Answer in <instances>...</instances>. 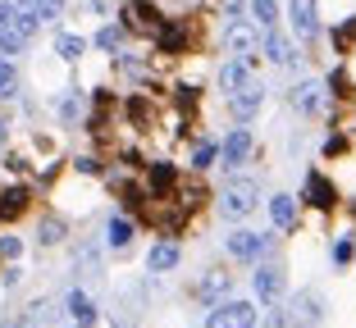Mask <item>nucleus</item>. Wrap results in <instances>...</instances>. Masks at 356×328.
<instances>
[{
  "label": "nucleus",
  "instance_id": "aec40b11",
  "mask_svg": "<svg viewBox=\"0 0 356 328\" xmlns=\"http://www.w3.org/2000/svg\"><path fill=\"white\" fill-rule=\"evenodd\" d=\"M64 315H69V324H92L96 328L101 306H96V297L87 287H69V292H64Z\"/></svg>",
  "mask_w": 356,
  "mask_h": 328
},
{
  "label": "nucleus",
  "instance_id": "c9c22d12",
  "mask_svg": "<svg viewBox=\"0 0 356 328\" xmlns=\"http://www.w3.org/2000/svg\"><path fill=\"white\" fill-rule=\"evenodd\" d=\"M329 255H334V265L338 269H343V265H352V255H356V242H352V237H334V251H329Z\"/></svg>",
  "mask_w": 356,
  "mask_h": 328
},
{
  "label": "nucleus",
  "instance_id": "0eeeda50",
  "mask_svg": "<svg viewBox=\"0 0 356 328\" xmlns=\"http://www.w3.org/2000/svg\"><path fill=\"white\" fill-rule=\"evenodd\" d=\"M224 51L242 55V60H261V28H256L252 19L224 23Z\"/></svg>",
  "mask_w": 356,
  "mask_h": 328
},
{
  "label": "nucleus",
  "instance_id": "39448f33",
  "mask_svg": "<svg viewBox=\"0 0 356 328\" xmlns=\"http://www.w3.org/2000/svg\"><path fill=\"white\" fill-rule=\"evenodd\" d=\"M256 315H261V310H256L252 301L224 297L220 306L206 310V328H256Z\"/></svg>",
  "mask_w": 356,
  "mask_h": 328
},
{
  "label": "nucleus",
  "instance_id": "4468645a",
  "mask_svg": "<svg viewBox=\"0 0 356 328\" xmlns=\"http://www.w3.org/2000/svg\"><path fill=\"white\" fill-rule=\"evenodd\" d=\"M329 105H334V96H329L325 83H315V78H306V83L293 87V110H302V114H329Z\"/></svg>",
  "mask_w": 356,
  "mask_h": 328
},
{
  "label": "nucleus",
  "instance_id": "f257e3e1",
  "mask_svg": "<svg viewBox=\"0 0 356 328\" xmlns=\"http://www.w3.org/2000/svg\"><path fill=\"white\" fill-rule=\"evenodd\" d=\"M215 201H220V214L229 223H242L247 214H256V205H261V182L233 173V178L220 187V196H215Z\"/></svg>",
  "mask_w": 356,
  "mask_h": 328
},
{
  "label": "nucleus",
  "instance_id": "393cba45",
  "mask_svg": "<svg viewBox=\"0 0 356 328\" xmlns=\"http://www.w3.org/2000/svg\"><path fill=\"white\" fill-rule=\"evenodd\" d=\"M265 205H270V223L279 228V233H293V228H297V196H288V191H274Z\"/></svg>",
  "mask_w": 356,
  "mask_h": 328
},
{
  "label": "nucleus",
  "instance_id": "c85d7f7f",
  "mask_svg": "<svg viewBox=\"0 0 356 328\" xmlns=\"http://www.w3.org/2000/svg\"><path fill=\"white\" fill-rule=\"evenodd\" d=\"M28 10L42 19V28H55V23L64 19V10H69V0H32Z\"/></svg>",
  "mask_w": 356,
  "mask_h": 328
},
{
  "label": "nucleus",
  "instance_id": "ea45409f",
  "mask_svg": "<svg viewBox=\"0 0 356 328\" xmlns=\"http://www.w3.org/2000/svg\"><path fill=\"white\" fill-rule=\"evenodd\" d=\"M334 155H347V137L343 132H329L325 137V159H334Z\"/></svg>",
  "mask_w": 356,
  "mask_h": 328
},
{
  "label": "nucleus",
  "instance_id": "5701e85b",
  "mask_svg": "<svg viewBox=\"0 0 356 328\" xmlns=\"http://www.w3.org/2000/svg\"><path fill=\"white\" fill-rule=\"evenodd\" d=\"M87 42H92V46H96L101 55H119V51L128 46V28H124L119 19H105L101 28H96L92 37H87Z\"/></svg>",
  "mask_w": 356,
  "mask_h": 328
},
{
  "label": "nucleus",
  "instance_id": "79ce46f5",
  "mask_svg": "<svg viewBox=\"0 0 356 328\" xmlns=\"http://www.w3.org/2000/svg\"><path fill=\"white\" fill-rule=\"evenodd\" d=\"M0 328H32V324H28V315H5Z\"/></svg>",
  "mask_w": 356,
  "mask_h": 328
},
{
  "label": "nucleus",
  "instance_id": "ddd939ff",
  "mask_svg": "<svg viewBox=\"0 0 356 328\" xmlns=\"http://www.w3.org/2000/svg\"><path fill=\"white\" fill-rule=\"evenodd\" d=\"M137 242V219L124 210H115L110 219H105V251H115V255H128Z\"/></svg>",
  "mask_w": 356,
  "mask_h": 328
},
{
  "label": "nucleus",
  "instance_id": "58836bf2",
  "mask_svg": "<svg viewBox=\"0 0 356 328\" xmlns=\"http://www.w3.org/2000/svg\"><path fill=\"white\" fill-rule=\"evenodd\" d=\"M220 14H224V23L247 19V0H220Z\"/></svg>",
  "mask_w": 356,
  "mask_h": 328
},
{
  "label": "nucleus",
  "instance_id": "cd10ccee",
  "mask_svg": "<svg viewBox=\"0 0 356 328\" xmlns=\"http://www.w3.org/2000/svg\"><path fill=\"white\" fill-rule=\"evenodd\" d=\"M215 159H220V141L215 137H197L192 141V173H206Z\"/></svg>",
  "mask_w": 356,
  "mask_h": 328
},
{
  "label": "nucleus",
  "instance_id": "de8ad7c7",
  "mask_svg": "<svg viewBox=\"0 0 356 328\" xmlns=\"http://www.w3.org/2000/svg\"><path fill=\"white\" fill-rule=\"evenodd\" d=\"M0 269H5V260H0Z\"/></svg>",
  "mask_w": 356,
  "mask_h": 328
},
{
  "label": "nucleus",
  "instance_id": "7ed1b4c3",
  "mask_svg": "<svg viewBox=\"0 0 356 328\" xmlns=\"http://www.w3.org/2000/svg\"><path fill=\"white\" fill-rule=\"evenodd\" d=\"M274 246L270 233H252V228H233L229 237H224V251H229V260H238V265H256V260H265Z\"/></svg>",
  "mask_w": 356,
  "mask_h": 328
},
{
  "label": "nucleus",
  "instance_id": "bb28decb",
  "mask_svg": "<svg viewBox=\"0 0 356 328\" xmlns=\"http://www.w3.org/2000/svg\"><path fill=\"white\" fill-rule=\"evenodd\" d=\"M247 19H252L256 23V28H279V19H283V14H279V0H247Z\"/></svg>",
  "mask_w": 356,
  "mask_h": 328
},
{
  "label": "nucleus",
  "instance_id": "37998d69",
  "mask_svg": "<svg viewBox=\"0 0 356 328\" xmlns=\"http://www.w3.org/2000/svg\"><path fill=\"white\" fill-rule=\"evenodd\" d=\"M5 150H10V119L0 114V155H5Z\"/></svg>",
  "mask_w": 356,
  "mask_h": 328
},
{
  "label": "nucleus",
  "instance_id": "4c0bfd02",
  "mask_svg": "<svg viewBox=\"0 0 356 328\" xmlns=\"http://www.w3.org/2000/svg\"><path fill=\"white\" fill-rule=\"evenodd\" d=\"M261 328H293V324H288V310H279V301L265 306V324Z\"/></svg>",
  "mask_w": 356,
  "mask_h": 328
},
{
  "label": "nucleus",
  "instance_id": "c756f323",
  "mask_svg": "<svg viewBox=\"0 0 356 328\" xmlns=\"http://www.w3.org/2000/svg\"><path fill=\"white\" fill-rule=\"evenodd\" d=\"M14 96H19V64L0 55V105L14 101Z\"/></svg>",
  "mask_w": 356,
  "mask_h": 328
},
{
  "label": "nucleus",
  "instance_id": "b1692460",
  "mask_svg": "<svg viewBox=\"0 0 356 328\" xmlns=\"http://www.w3.org/2000/svg\"><path fill=\"white\" fill-rule=\"evenodd\" d=\"M51 51H55V60H60V64H78L87 51H92V42H87L83 32H64L60 28V32H55V42H51Z\"/></svg>",
  "mask_w": 356,
  "mask_h": 328
},
{
  "label": "nucleus",
  "instance_id": "412c9836",
  "mask_svg": "<svg viewBox=\"0 0 356 328\" xmlns=\"http://www.w3.org/2000/svg\"><path fill=\"white\" fill-rule=\"evenodd\" d=\"M252 69H256V60H242V55H229V60L215 69V83H220V92L224 96H233L238 87H247L252 83Z\"/></svg>",
  "mask_w": 356,
  "mask_h": 328
},
{
  "label": "nucleus",
  "instance_id": "dca6fc26",
  "mask_svg": "<svg viewBox=\"0 0 356 328\" xmlns=\"http://www.w3.org/2000/svg\"><path fill=\"white\" fill-rule=\"evenodd\" d=\"M32 210V187L28 182H5V187H0V223H19L23 214Z\"/></svg>",
  "mask_w": 356,
  "mask_h": 328
},
{
  "label": "nucleus",
  "instance_id": "49530a36",
  "mask_svg": "<svg viewBox=\"0 0 356 328\" xmlns=\"http://www.w3.org/2000/svg\"><path fill=\"white\" fill-rule=\"evenodd\" d=\"M19 5H32V0H19Z\"/></svg>",
  "mask_w": 356,
  "mask_h": 328
},
{
  "label": "nucleus",
  "instance_id": "6ab92c4d",
  "mask_svg": "<svg viewBox=\"0 0 356 328\" xmlns=\"http://www.w3.org/2000/svg\"><path fill=\"white\" fill-rule=\"evenodd\" d=\"M142 187H147V196H169L178 187V169L169 159H147L142 164Z\"/></svg>",
  "mask_w": 356,
  "mask_h": 328
},
{
  "label": "nucleus",
  "instance_id": "f03ea898",
  "mask_svg": "<svg viewBox=\"0 0 356 328\" xmlns=\"http://www.w3.org/2000/svg\"><path fill=\"white\" fill-rule=\"evenodd\" d=\"M119 23L128 28V37H156L160 32V23H165V10H160L156 0H119V14H115Z\"/></svg>",
  "mask_w": 356,
  "mask_h": 328
},
{
  "label": "nucleus",
  "instance_id": "a18cd8bd",
  "mask_svg": "<svg viewBox=\"0 0 356 328\" xmlns=\"http://www.w3.org/2000/svg\"><path fill=\"white\" fill-rule=\"evenodd\" d=\"M69 328H92V324H69Z\"/></svg>",
  "mask_w": 356,
  "mask_h": 328
},
{
  "label": "nucleus",
  "instance_id": "6e6552de",
  "mask_svg": "<svg viewBox=\"0 0 356 328\" xmlns=\"http://www.w3.org/2000/svg\"><path fill=\"white\" fill-rule=\"evenodd\" d=\"M283 287H288V269H283L279 260H256V274H252V292H256V301L274 306V301L283 297Z\"/></svg>",
  "mask_w": 356,
  "mask_h": 328
},
{
  "label": "nucleus",
  "instance_id": "4be33fe9",
  "mask_svg": "<svg viewBox=\"0 0 356 328\" xmlns=\"http://www.w3.org/2000/svg\"><path fill=\"white\" fill-rule=\"evenodd\" d=\"M288 23L302 42H311L315 32H320V5L315 0H288Z\"/></svg>",
  "mask_w": 356,
  "mask_h": 328
},
{
  "label": "nucleus",
  "instance_id": "72a5a7b5",
  "mask_svg": "<svg viewBox=\"0 0 356 328\" xmlns=\"http://www.w3.org/2000/svg\"><path fill=\"white\" fill-rule=\"evenodd\" d=\"M325 87H329V96H334V101H347V96H352V78H347V69H343V64H338L334 74L325 78Z\"/></svg>",
  "mask_w": 356,
  "mask_h": 328
},
{
  "label": "nucleus",
  "instance_id": "f704fd0d",
  "mask_svg": "<svg viewBox=\"0 0 356 328\" xmlns=\"http://www.w3.org/2000/svg\"><path fill=\"white\" fill-rule=\"evenodd\" d=\"M74 173H78V178H101V173H105L101 155H74Z\"/></svg>",
  "mask_w": 356,
  "mask_h": 328
},
{
  "label": "nucleus",
  "instance_id": "9d476101",
  "mask_svg": "<svg viewBox=\"0 0 356 328\" xmlns=\"http://www.w3.org/2000/svg\"><path fill=\"white\" fill-rule=\"evenodd\" d=\"M261 55H265V64H274V69H297V42L293 37H283L279 28H265L261 32Z\"/></svg>",
  "mask_w": 356,
  "mask_h": 328
},
{
  "label": "nucleus",
  "instance_id": "423d86ee",
  "mask_svg": "<svg viewBox=\"0 0 356 328\" xmlns=\"http://www.w3.org/2000/svg\"><path fill=\"white\" fill-rule=\"evenodd\" d=\"M252 155H256V137H252V128H247V123L229 128V137L220 141V164H224L229 173H238L242 164H252Z\"/></svg>",
  "mask_w": 356,
  "mask_h": 328
},
{
  "label": "nucleus",
  "instance_id": "a19ab883",
  "mask_svg": "<svg viewBox=\"0 0 356 328\" xmlns=\"http://www.w3.org/2000/svg\"><path fill=\"white\" fill-rule=\"evenodd\" d=\"M19 278H23V269H19V265L0 269V283H5V287H19Z\"/></svg>",
  "mask_w": 356,
  "mask_h": 328
},
{
  "label": "nucleus",
  "instance_id": "1a4fd4ad",
  "mask_svg": "<svg viewBox=\"0 0 356 328\" xmlns=\"http://www.w3.org/2000/svg\"><path fill=\"white\" fill-rule=\"evenodd\" d=\"M151 46H156V55H188L192 51V19H169L160 23V32L151 37Z\"/></svg>",
  "mask_w": 356,
  "mask_h": 328
},
{
  "label": "nucleus",
  "instance_id": "f8f14e48",
  "mask_svg": "<svg viewBox=\"0 0 356 328\" xmlns=\"http://www.w3.org/2000/svg\"><path fill=\"white\" fill-rule=\"evenodd\" d=\"M224 101H229V114H233V123H252V119L265 110V87L252 78L247 87H238V92H233V96H224Z\"/></svg>",
  "mask_w": 356,
  "mask_h": 328
},
{
  "label": "nucleus",
  "instance_id": "c03bdc74",
  "mask_svg": "<svg viewBox=\"0 0 356 328\" xmlns=\"http://www.w3.org/2000/svg\"><path fill=\"white\" fill-rule=\"evenodd\" d=\"M110 10H115L110 0H87V14H110Z\"/></svg>",
  "mask_w": 356,
  "mask_h": 328
},
{
  "label": "nucleus",
  "instance_id": "9b49d317",
  "mask_svg": "<svg viewBox=\"0 0 356 328\" xmlns=\"http://www.w3.org/2000/svg\"><path fill=\"white\" fill-rule=\"evenodd\" d=\"M192 297H197L206 310L220 306L224 297H233V274H229V269H206V274L192 283Z\"/></svg>",
  "mask_w": 356,
  "mask_h": 328
},
{
  "label": "nucleus",
  "instance_id": "e433bc0d",
  "mask_svg": "<svg viewBox=\"0 0 356 328\" xmlns=\"http://www.w3.org/2000/svg\"><path fill=\"white\" fill-rule=\"evenodd\" d=\"M334 46H338V55H343V51H352V46H356V19H347L343 28H334Z\"/></svg>",
  "mask_w": 356,
  "mask_h": 328
},
{
  "label": "nucleus",
  "instance_id": "20e7f679",
  "mask_svg": "<svg viewBox=\"0 0 356 328\" xmlns=\"http://www.w3.org/2000/svg\"><path fill=\"white\" fill-rule=\"evenodd\" d=\"M325 315H329V306H325V292H320V287H302V292L288 301V324L293 328H320Z\"/></svg>",
  "mask_w": 356,
  "mask_h": 328
},
{
  "label": "nucleus",
  "instance_id": "473e14b6",
  "mask_svg": "<svg viewBox=\"0 0 356 328\" xmlns=\"http://www.w3.org/2000/svg\"><path fill=\"white\" fill-rule=\"evenodd\" d=\"M23 315H28V324H32V328H46V324H55V306H51L46 297H42V301H32V306L23 310Z\"/></svg>",
  "mask_w": 356,
  "mask_h": 328
},
{
  "label": "nucleus",
  "instance_id": "a878e982",
  "mask_svg": "<svg viewBox=\"0 0 356 328\" xmlns=\"http://www.w3.org/2000/svg\"><path fill=\"white\" fill-rule=\"evenodd\" d=\"M64 237H69V223L60 219V214H42V223H37V246H60Z\"/></svg>",
  "mask_w": 356,
  "mask_h": 328
},
{
  "label": "nucleus",
  "instance_id": "a211bd4d",
  "mask_svg": "<svg viewBox=\"0 0 356 328\" xmlns=\"http://www.w3.org/2000/svg\"><path fill=\"white\" fill-rule=\"evenodd\" d=\"M51 110H55V119H60L64 128H78L87 119V96L78 92V87H60L55 101H51Z\"/></svg>",
  "mask_w": 356,
  "mask_h": 328
},
{
  "label": "nucleus",
  "instance_id": "2eb2a0df",
  "mask_svg": "<svg viewBox=\"0 0 356 328\" xmlns=\"http://www.w3.org/2000/svg\"><path fill=\"white\" fill-rule=\"evenodd\" d=\"M302 201L311 205V210L325 214V210H334V205H338V187L320 169H306V178H302Z\"/></svg>",
  "mask_w": 356,
  "mask_h": 328
},
{
  "label": "nucleus",
  "instance_id": "7c9ffc66",
  "mask_svg": "<svg viewBox=\"0 0 356 328\" xmlns=\"http://www.w3.org/2000/svg\"><path fill=\"white\" fill-rule=\"evenodd\" d=\"M74 265H78V269H87V274H101V242H78Z\"/></svg>",
  "mask_w": 356,
  "mask_h": 328
},
{
  "label": "nucleus",
  "instance_id": "f3484780",
  "mask_svg": "<svg viewBox=\"0 0 356 328\" xmlns=\"http://www.w3.org/2000/svg\"><path fill=\"white\" fill-rule=\"evenodd\" d=\"M178 265H183V246H178V237H160V242L147 251V274H151V278L174 274Z\"/></svg>",
  "mask_w": 356,
  "mask_h": 328
},
{
  "label": "nucleus",
  "instance_id": "2f4dec72",
  "mask_svg": "<svg viewBox=\"0 0 356 328\" xmlns=\"http://www.w3.org/2000/svg\"><path fill=\"white\" fill-rule=\"evenodd\" d=\"M0 260H5V265H19V260H23V237L14 233V228H10V233H0Z\"/></svg>",
  "mask_w": 356,
  "mask_h": 328
}]
</instances>
